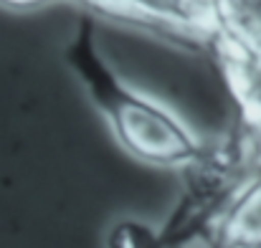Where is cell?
Segmentation results:
<instances>
[{
  "label": "cell",
  "instance_id": "1",
  "mask_svg": "<svg viewBox=\"0 0 261 248\" xmlns=\"http://www.w3.org/2000/svg\"><path fill=\"white\" fill-rule=\"evenodd\" d=\"M66 64L104 114L122 150L135 160L155 167L193 170L205 157L200 140L180 117L119 79L96 46L91 15L79 20L74 41L66 48Z\"/></svg>",
  "mask_w": 261,
  "mask_h": 248
}]
</instances>
